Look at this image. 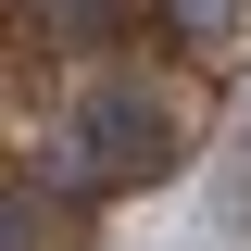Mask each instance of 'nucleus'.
I'll return each instance as SVG.
<instances>
[{
  "mask_svg": "<svg viewBox=\"0 0 251 251\" xmlns=\"http://www.w3.org/2000/svg\"><path fill=\"white\" fill-rule=\"evenodd\" d=\"M176 100H151V75H100L75 113L50 126L38 151V188L50 201H100V188H138V176H176Z\"/></svg>",
  "mask_w": 251,
  "mask_h": 251,
  "instance_id": "nucleus-1",
  "label": "nucleus"
},
{
  "mask_svg": "<svg viewBox=\"0 0 251 251\" xmlns=\"http://www.w3.org/2000/svg\"><path fill=\"white\" fill-rule=\"evenodd\" d=\"M151 13H163V38L188 63H239L251 50V0H151Z\"/></svg>",
  "mask_w": 251,
  "mask_h": 251,
  "instance_id": "nucleus-2",
  "label": "nucleus"
},
{
  "mask_svg": "<svg viewBox=\"0 0 251 251\" xmlns=\"http://www.w3.org/2000/svg\"><path fill=\"white\" fill-rule=\"evenodd\" d=\"M25 13V38H50V50H113L126 38V0H13Z\"/></svg>",
  "mask_w": 251,
  "mask_h": 251,
  "instance_id": "nucleus-3",
  "label": "nucleus"
},
{
  "mask_svg": "<svg viewBox=\"0 0 251 251\" xmlns=\"http://www.w3.org/2000/svg\"><path fill=\"white\" fill-rule=\"evenodd\" d=\"M0 251H50V188H13L0 176Z\"/></svg>",
  "mask_w": 251,
  "mask_h": 251,
  "instance_id": "nucleus-4",
  "label": "nucleus"
}]
</instances>
